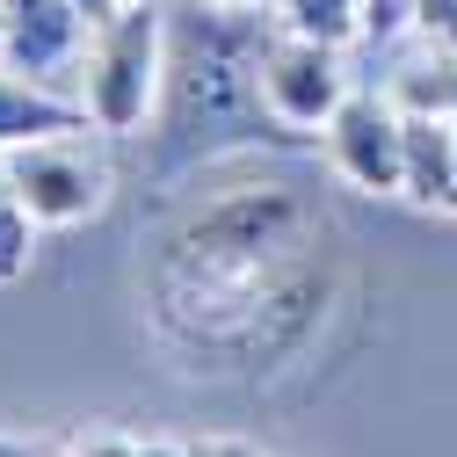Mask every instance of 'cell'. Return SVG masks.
<instances>
[{
  "label": "cell",
  "mask_w": 457,
  "mask_h": 457,
  "mask_svg": "<svg viewBox=\"0 0 457 457\" xmlns=\"http://www.w3.org/2000/svg\"><path fill=\"white\" fill-rule=\"evenodd\" d=\"M160 15L153 0H138V8H124L117 22H102L87 59H80V109L87 124L102 138H131L145 117H153V95H160Z\"/></svg>",
  "instance_id": "obj_1"
},
{
  "label": "cell",
  "mask_w": 457,
  "mask_h": 457,
  "mask_svg": "<svg viewBox=\"0 0 457 457\" xmlns=\"http://www.w3.org/2000/svg\"><path fill=\"white\" fill-rule=\"evenodd\" d=\"M8 182H15L22 211L44 225V233H59V225H87L109 204V167H102V153H87V131L8 153Z\"/></svg>",
  "instance_id": "obj_2"
},
{
  "label": "cell",
  "mask_w": 457,
  "mask_h": 457,
  "mask_svg": "<svg viewBox=\"0 0 457 457\" xmlns=\"http://www.w3.org/2000/svg\"><path fill=\"white\" fill-rule=\"evenodd\" d=\"M262 109L276 124H291V131H327L341 117V102H349V66H341V51L334 44H312V37H276L262 51Z\"/></svg>",
  "instance_id": "obj_3"
},
{
  "label": "cell",
  "mask_w": 457,
  "mask_h": 457,
  "mask_svg": "<svg viewBox=\"0 0 457 457\" xmlns=\"http://www.w3.org/2000/svg\"><path fill=\"white\" fill-rule=\"evenodd\" d=\"M327 138V160L349 189H370V196H399L407 182V117L392 109V95H349L341 117L320 131Z\"/></svg>",
  "instance_id": "obj_4"
},
{
  "label": "cell",
  "mask_w": 457,
  "mask_h": 457,
  "mask_svg": "<svg viewBox=\"0 0 457 457\" xmlns=\"http://www.w3.org/2000/svg\"><path fill=\"white\" fill-rule=\"evenodd\" d=\"M0 15H8V73H80L95 44V15L80 0H0Z\"/></svg>",
  "instance_id": "obj_5"
},
{
  "label": "cell",
  "mask_w": 457,
  "mask_h": 457,
  "mask_svg": "<svg viewBox=\"0 0 457 457\" xmlns=\"http://www.w3.org/2000/svg\"><path fill=\"white\" fill-rule=\"evenodd\" d=\"M80 131H95L80 95H59L51 80L0 66V160L22 153V145H44V138H80Z\"/></svg>",
  "instance_id": "obj_6"
},
{
  "label": "cell",
  "mask_w": 457,
  "mask_h": 457,
  "mask_svg": "<svg viewBox=\"0 0 457 457\" xmlns=\"http://www.w3.org/2000/svg\"><path fill=\"white\" fill-rule=\"evenodd\" d=\"M450 189H457V117H407V182H399V196L450 211Z\"/></svg>",
  "instance_id": "obj_7"
},
{
  "label": "cell",
  "mask_w": 457,
  "mask_h": 457,
  "mask_svg": "<svg viewBox=\"0 0 457 457\" xmlns=\"http://www.w3.org/2000/svg\"><path fill=\"white\" fill-rule=\"evenodd\" d=\"M385 95H392L399 117H457V59L436 51V59L399 66V73L385 80Z\"/></svg>",
  "instance_id": "obj_8"
},
{
  "label": "cell",
  "mask_w": 457,
  "mask_h": 457,
  "mask_svg": "<svg viewBox=\"0 0 457 457\" xmlns=\"http://www.w3.org/2000/svg\"><path fill=\"white\" fill-rule=\"evenodd\" d=\"M283 37H312V44H349L363 37V0H276Z\"/></svg>",
  "instance_id": "obj_9"
},
{
  "label": "cell",
  "mask_w": 457,
  "mask_h": 457,
  "mask_svg": "<svg viewBox=\"0 0 457 457\" xmlns=\"http://www.w3.org/2000/svg\"><path fill=\"white\" fill-rule=\"evenodd\" d=\"M37 233H44V225L22 211L15 182H8V160H0V283H22V276H29V262H37Z\"/></svg>",
  "instance_id": "obj_10"
},
{
  "label": "cell",
  "mask_w": 457,
  "mask_h": 457,
  "mask_svg": "<svg viewBox=\"0 0 457 457\" xmlns=\"http://www.w3.org/2000/svg\"><path fill=\"white\" fill-rule=\"evenodd\" d=\"M66 457H138V443L131 436H80Z\"/></svg>",
  "instance_id": "obj_11"
},
{
  "label": "cell",
  "mask_w": 457,
  "mask_h": 457,
  "mask_svg": "<svg viewBox=\"0 0 457 457\" xmlns=\"http://www.w3.org/2000/svg\"><path fill=\"white\" fill-rule=\"evenodd\" d=\"M0 457H59V450L37 443V436H0Z\"/></svg>",
  "instance_id": "obj_12"
},
{
  "label": "cell",
  "mask_w": 457,
  "mask_h": 457,
  "mask_svg": "<svg viewBox=\"0 0 457 457\" xmlns=\"http://www.w3.org/2000/svg\"><path fill=\"white\" fill-rule=\"evenodd\" d=\"M428 29H436V44H443V51H450V59H457V0H450V8H443V15L428 22Z\"/></svg>",
  "instance_id": "obj_13"
},
{
  "label": "cell",
  "mask_w": 457,
  "mask_h": 457,
  "mask_svg": "<svg viewBox=\"0 0 457 457\" xmlns=\"http://www.w3.org/2000/svg\"><path fill=\"white\" fill-rule=\"evenodd\" d=\"M138 457H196L189 443H138Z\"/></svg>",
  "instance_id": "obj_14"
},
{
  "label": "cell",
  "mask_w": 457,
  "mask_h": 457,
  "mask_svg": "<svg viewBox=\"0 0 457 457\" xmlns=\"http://www.w3.org/2000/svg\"><path fill=\"white\" fill-rule=\"evenodd\" d=\"M80 8L95 15V29H102V22H117V0H80Z\"/></svg>",
  "instance_id": "obj_15"
},
{
  "label": "cell",
  "mask_w": 457,
  "mask_h": 457,
  "mask_svg": "<svg viewBox=\"0 0 457 457\" xmlns=\"http://www.w3.org/2000/svg\"><path fill=\"white\" fill-rule=\"evenodd\" d=\"M204 8H225V15H247V8H262V0H204Z\"/></svg>",
  "instance_id": "obj_16"
},
{
  "label": "cell",
  "mask_w": 457,
  "mask_h": 457,
  "mask_svg": "<svg viewBox=\"0 0 457 457\" xmlns=\"http://www.w3.org/2000/svg\"><path fill=\"white\" fill-rule=\"evenodd\" d=\"M0 66H8V15H0Z\"/></svg>",
  "instance_id": "obj_17"
},
{
  "label": "cell",
  "mask_w": 457,
  "mask_h": 457,
  "mask_svg": "<svg viewBox=\"0 0 457 457\" xmlns=\"http://www.w3.org/2000/svg\"><path fill=\"white\" fill-rule=\"evenodd\" d=\"M124 8H138V0H117V15H124Z\"/></svg>",
  "instance_id": "obj_18"
},
{
  "label": "cell",
  "mask_w": 457,
  "mask_h": 457,
  "mask_svg": "<svg viewBox=\"0 0 457 457\" xmlns=\"http://www.w3.org/2000/svg\"><path fill=\"white\" fill-rule=\"evenodd\" d=\"M450 211H457V189H450Z\"/></svg>",
  "instance_id": "obj_19"
},
{
  "label": "cell",
  "mask_w": 457,
  "mask_h": 457,
  "mask_svg": "<svg viewBox=\"0 0 457 457\" xmlns=\"http://www.w3.org/2000/svg\"><path fill=\"white\" fill-rule=\"evenodd\" d=\"M196 457H204V450H196Z\"/></svg>",
  "instance_id": "obj_20"
}]
</instances>
